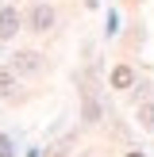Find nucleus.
Returning a JSON list of instances; mask_svg holds the SVG:
<instances>
[{
    "mask_svg": "<svg viewBox=\"0 0 154 157\" xmlns=\"http://www.w3.org/2000/svg\"><path fill=\"white\" fill-rule=\"evenodd\" d=\"M54 27V8L50 4H35L27 12V31H38V35H43V31H50Z\"/></svg>",
    "mask_w": 154,
    "mask_h": 157,
    "instance_id": "nucleus-1",
    "label": "nucleus"
},
{
    "mask_svg": "<svg viewBox=\"0 0 154 157\" xmlns=\"http://www.w3.org/2000/svg\"><path fill=\"white\" fill-rule=\"evenodd\" d=\"M19 27H23V15L15 8H0V38H12Z\"/></svg>",
    "mask_w": 154,
    "mask_h": 157,
    "instance_id": "nucleus-2",
    "label": "nucleus"
},
{
    "mask_svg": "<svg viewBox=\"0 0 154 157\" xmlns=\"http://www.w3.org/2000/svg\"><path fill=\"white\" fill-rule=\"evenodd\" d=\"M12 69H15V73H35V69H38V54H35V50L12 54Z\"/></svg>",
    "mask_w": 154,
    "mask_h": 157,
    "instance_id": "nucleus-3",
    "label": "nucleus"
},
{
    "mask_svg": "<svg viewBox=\"0 0 154 157\" xmlns=\"http://www.w3.org/2000/svg\"><path fill=\"white\" fill-rule=\"evenodd\" d=\"M81 119L85 123L100 119V104H96V96H92V88H81Z\"/></svg>",
    "mask_w": 154,
    "mask_h": 157,
    "instance_id": "nucleus-4",
    "label": "nucleus"
},
{
    "mask_svg": "<svg viewBox=\"0 0 154 157\" xmlns=\"http://www.w3.org/2000/svg\"><path fill=\"white\" fill-rule=\"evenodd\" d=\"M131 84H135V69H131V65H116L112 69V88H131Z\"/></svg>",
    "mask_w": 154,
    "mask_h": 157,
    "instance_id": "nucleus-5",
    "label": "nucleus"
},
{
    "mask_svg": "<svg viewBox=\"0 0 154 157\" xmlns=\"http://www.w3.org/2000/svg\"><path fill=\"white\" fill-rule=\"evenodd\" d=\"M12 84H15V69L8 65V69H0V96H8V92H12Z\"/></svg>",
    "mask_w": 154,
    "mask_h": 157,
    "instance_id": "nucleus-6",
    "label": "nucleus"
},
{
    "mask_svg": "<svg viewBox=\"0 0 154 157\" xmlns=\"http://www.w3.org/2000/svg\"><path fill=\"white\" fill-rule=\"evenodd\" d=\"M139 123H143L146 130H154V104H143V107H139Z\"/></svg>",
    "mask_w": 154,
    "mask_h": 157,
    "instance_id": "nucleus-7",
    "label": "nucleus"
},
{
    "mask_svg": "<svg viewBox=\"0 0 154 157\" xmlns=\"http://www.w3.org/2000/svg\"><path fill=\"white\" fill-rule=\"evenodd\" d=\"M0 157H15V150H12V138H8V134H0Z\"/></svg>",
    "mask_w": 154,
    "mask_h": 157,
    "instance_id": "nucleus-8",
    "label": "nucleus"
},
{
    "mask_svg": "<svg viewBox=\"0 0 154 157\" xmlns=\"http://www.w3.org/2000/svg\"><path fill=\"white\" fill-rule=\"evenodd\" d=\"M127 157H143V153H127Z\"/></svg>",
    "mask_w": 154,
    "mask_h": 157,
    "instance_id": "nucleus-9",
    "label": "nucleus"
}]
</instances>
